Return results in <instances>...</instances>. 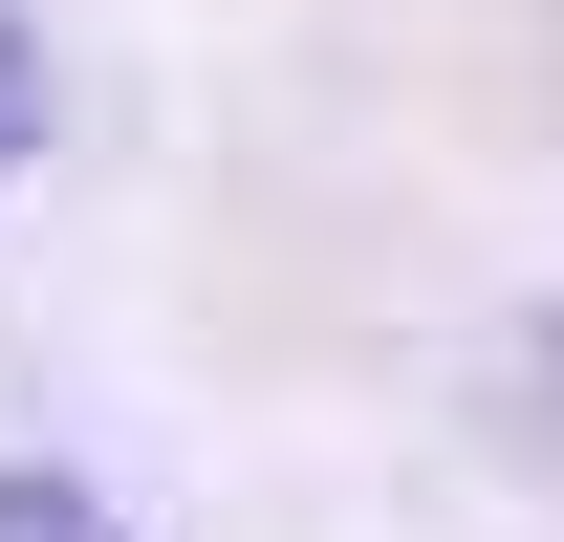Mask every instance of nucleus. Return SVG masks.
<instances>
[{
    "label": "nucleus",
    "instance_id": "1",
    "mask_svg": "<svg viewBox=\"0 0 564 542\" xmlns=\"http://www.w3.org/2000/svg\"><path fill=\"white\" fill-rule=\"evenodd\" d=\"M0 542H109V499H66V477H0Z\"/></svg>",
    "mask_w": 564,
    "mask_h": 542
},
{
    "label": "nucleus",
    "instance_id": "2",
    "mask_svg": "<svg viewBox=\"0 0 564 542\" xmlns=\"http://www.w3.org/2000/svg\"><path fill=\"white\" fill-rule=\"evenodd\" d=\"M22 131H44V66H22V22H0V174H22Z\"/></svg>",
    "mask_w": 564,
    "mask_h": 542
}]
</instances>
